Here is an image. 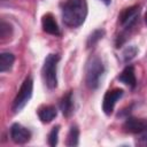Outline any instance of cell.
Listing matches in <instances>:
<instances>
[{
  "mask_svg": "<svg viewBox=\"0 0 147 147\" xmlns=\"http://www.w3.org/2000/svg\"><path fill=\"white\" fill-rule=\"evenodd\" d=\"M13 34V28L9 23L1 21L0 22V39L1 41H5L7 39H9Z\"/></svg>",
  "mask_w": 147,
  "mask_h": 147,
  "instance_id": "obj_15",
  "label": "cell"
},
{
  "mask_svg": "<svg viewBox=\"0 0 147 147\" xmlns=\"http://www.w3.org/2000/svg\"><path fill=\"white\" fill-rule=\"evenodd\" d=\"M32 91H33V80L31 77H26L24 82L22 83L15 99L13 102V110L14 113L21 111L25 105L29 102V100L32 96Z\"/></svg>",
  "mask_w": 147,
  "mask_h": 147,
  "instance_id": "obj_4",
  "label": "cell"
},
{
  "mask_svg": "<svg viewBox=\"0 0 147 147\" xmlns=\"http://www.w3.org/2000/svg\"><path fill=\"white\" fill-rule=\"evenodd\" d=\"M139 134H140V137H139V141H137V144L142 145V146H147V129Z\"/></svg>",
  "mask_w": 147,
  "mask_h": 147,
  "instance_id": "obj_19",
  "label": "cell"
},
{
  "mask_svg": "<svg viewBox=\"0 0 147 147\" xmlns=\"http://www.w3.org/2000/svg\"><path fill=\"white\" fill-rule=\"evenodd\" d=\"M118 80L130 87H134L137 84V79H136V72L133 65H126L123 69V71L119 74Z\"/></svg>",
  "mask_w": 147,
  "mask_h": 147,
  "instance_id": "obj_10",
  "label": "cell"
},
{
  "mask_svg": "<svg viewBox=\"0 0 147 147\" xmlns=\"http://www.w3.org/2000/svg\"><path fill=\"white\" fill-rule=\"evenodd\" d=\"M140 14V6L136 5V6H131L129 8H125L122 10V13L119 14V23L126 30L132 28Z\"/></svg>",
  "mask_w": 147,
  "mask_h": 147,
  "instance_id": "obj_5",
  "label": "cell"
},
{
  "mask_svg": "<svg viewBox=\"0 0 147 147\" xmlns=\"http://www.w3.org/2000/svg\"><path fill=\"white\" fill-rule=\"evenodd\" d=\"M10 138L16 144H25L31 138V132L18 123H14L10 127Z\"/></svg>",
  "mask_w": 147,
  "mask_h": 147,
  "instance_id": "obj_8",
  "label": "cell"
},
{
  "mask_svg": "<svg viewBox=\"0 0 147 147\" xmlns=\"http://www.w3.org/2000/svg\"><path fill=\"white\" fill-rule=\"evenodd\" d=\"M137 52H138V48H137L136 46H129V47H126V48L124 49L123 54H122V55H123V61H124V62L131 61V60L136 56Z\"/></svg>",
  "mask_w": 147,
  "mask_h": 147,
  "instance_id": "obj_18",
  "label": "cell"
},
{
  "mask_svg": "<svg viewBox=\"0 0 147 147\" xmlns=\"http://www.w3.org/2000/svg\"><path fill=\"white\" fill-rule=\"evenodd\" d=\"M59 131H60V126L56 125V126H54V127L51 130V132L48 133V144H49V146L55 147V146L57 145V140H59Z\"/></svg>",
  "mask_w": 147,
  "mask_h": 147,
  "instance_id": "obj_17",
  "label": "cell"
},
{
  "mask_svg": "<svg viewBox=\"0 0 147 147\" xmlns=\"http://www.w3.org/2000/svg\"><path fill=\"white\" fill-rule=\"evenodd\" d=\"M38 117L39 119L42 122V123H49L52 122L56 115H57V110L54 106H41L39 109H38Z\"/></svg>",
  "mask_w": 147,
  "mask_h": 147,
  "instance_id": "obj_11",
  "label": "cell"
},
{
  "mask_svg": "<svg viewBox=\"0 0 147 147\" xmlns=\"http://www.w3.org/2000/svg\"><path fill=\"white\" fill-rule=\"evenodd\" d=\"M101 1H102L105 5H107V6H108V5H110V2H111V0H101Z\"/></svg>",
  "mask_w": 147,
  "mask_h": 147,
  "instance_id": "obj_20",
  "label": "cell"
},
{
  "mask_svg": "<svg viewBox=\"0 0 147 147\" xmlns=\"http://www.w3.org/2000/svg\"><path fill=\"white\" fill-rule=\"evenodd\" d=\"M87 16L86 0H67L62 8L63 23L70 28L82 25Z\"/></svg>",
  "mask_w": 147,
  "mask_h": 147,
  "instance_id": "obj_1",
  "label": "cell"
},
{
  "mask_svg": "<svg viewBox=\"0 0 147 147\" xmlns=\"http://www.w3.org/2000/svg\"><path fill=\"white\" fill-rule=\"evenodd\" d=\"M60 109L63 114V116L69 117L72 111H74V100H72V94L71 92L67 93L60 101Z\"/></svg>",
  "mask_w": 147,
  "mask_h": 147,
  "instance_id": "obj_12",
  "label": "cell"
},
{
  "mask_svg": "<svg viewBox=\"0 0 147 147\" xmlns=\"http://www.w3.org/2000/svg\"><path fill=\"white\" fill-rule=\"evenodd\" d=\"M145 22H146V24H147V11H146V14H145Z\"/></svg>",
  "mask_w": 147,
  "mask_h": 147,
  "instance_id": "obj_21",
  "label": "cell"
},
{
  "mask_svg": "<svg viewBox=\"0 0 147 147\" xmlns=\"http://www.w3.org/2000/svg\"><path fill=\"white\" fill-rule=\"evenodd\" d=\"M60 61V55L49 54L46 56L44 61V65L41 69L42 78L48 88H55L57 86V63Z\"/></svg>",
  "mask_w": 147,
  "mask_h": 147,
  "instance_id": "obj_3",
  "label": "cell"
},
{
  "mask_svg": "<svg viewBox=\"0 0 147 147\" xmlns=\"http://www.w3.org/2000/svg\"><path fill=\"white\" fill-rule=\"evenodd\" d=\"M123 129L127 133L139 134L144 132L147 129V121L142 118H136V117H127L126 121L123 124Z\"/></svg>",
  "mask_w": 147,
  "mask_h": 147,
  "instance_id": "obj_7",
  "label": "cell"
},
{
  "mask_svg": "<svg viewBox=\"0 0 147 147\" xmlns=\"http://www.w3.org/2000/svg\"><path fill=\"white\" fill-rule=\"evenodd\" d=\"M103 72H105V67L101 59L98 55L91 56L85 67V82L87 87L91 90L98 88Z\"/></svg>",
  "mask_w": 147,
  "mask_h": 147,
  "instance_id": "obj_2",
  "label": "cell"
},
{
  "mask_svg": "<svg viewBox=\"0 0 147 147\" xmlns=\"http://www.w3.org/2000/svg\"><path fill=\"white\" fill-rule=\"evenodd\" d=\"M78 140H79V130H78V127L76 125H74L69 130V133L67 136L65 145L67 146H77L78 145Z\"/></svg>",
  "mask_w": 147,
  "mask_h": 147,
  "instance_id": "obj_14",
  "label": "cell"
},
{
  "mask_svg": "<svg viewBox=\"0 0 147 147\" xmlns=\"http://www.w3.org/2000/svg\"><path fill=\"white\" fill-rule=\"evenodd\" d=\"M105 36V30H102V29H98V30H94L91 34H90V37L87 38V42H86V45H87V48H91V47H93L102 37Z\"/></svg>",
  "mask_w": 147,
  "mask_h": 147,
  "instance_id": "obj_16",
  "label": "cell"
},
{
  "mask_svg": "<svg viewBox=\"0 0 147 147\" xmlns=\"http://www.w3.org/2000/svg\"><path fill=\"white\" fill-rule=\"evenodd\" d=\"M15 61V56L11 53L8 52H3L0 54V71L1 72H6L9 71L14 64Z\"/></svg>",
  "mask_w": 147,
  "mask_h": 147,
  "instance_id": "obj_13",
  "label": "cell"
},
{
  "mask_svg": "<svg viewBox=\"0 0 147 147\" xmlns=\"http://www.w3.org/2000/svg\"><path fill=\"white\" fill-rule=\"evenodd\" d=\"M41 26H42V30L46 33H49V34H53V36H59L60 34L59 25H57V23L54 18V16L51 13H47L42 16Z\"/></svg>",
  "mask_w": 147,
  "mask_h": 147,
  "instance_id": "obj_9",
  "label": "cell"
},
{
  "mask_svg": "<svg viewBox=\"0 0 147 147\" xmlns=\"http://www.w3.org/2000/svg\"><path fill=\"white\" fill-rule=\"evenodd\" d=\"M123 95V90L122 88H113L106 92L102 101V110L106 115H111L116 105V101L121 99Z\"/></svg>",
  "mask_w": 147,
  "mask_h": 147,
  "instance_id": "obj_6",
  "label": "cell"
}]
</instances>
